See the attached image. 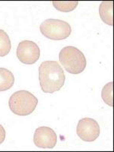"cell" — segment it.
Here are the masks:
<instances>
[{"mask_svg": "<svg viewBox=\"0 0 114 152\" xmlns=\"http://www.w3.org/2000/svg\"><path fill=\"white\" fill-rule=\"evenodd\" d=\"M66 76L60 65L56 61H45L39 67V81L44 93L53 94L64 85Z\"/></svg>", "mask_w": 114, "mask_h": 152, "instance_id": "cell-1", "label": "cell"}, {"mask_svg": "<svg viewBox=\"0 0 114 152\" xmlns=\"http://www.w3.org/2000/svg\"><path fill=\"white\" fill-rule=\"evenodd\" d=\"M59 61L66 72L77 75L86 67V59L81 50L75 47H66L59 53Z\"/></svg>", "mask_w": 114, "mask_h": 152, "instance_id": "cell-2", "label": "cell"}, {"mask_svg": "<svg viewBox=\"0 0 114 152\" xmlns=\"http://www.w3.org/2000/svg\"><path fill=\"white\" fill-rule=\"evenodd\" d=\"M37 104V98L33 94L23 90L13 94L9 101L11 111L18 116H28L32 113Z\"/></svg>", "mask_w": 114, "mask_h": 152, "instance_id": "cell-3", "label": "cell"}, {"mask_svg": "<svg viewBox=\"0 0 114 152\" xmlns=\"http://www.w3.org/2000/svg\"><path fill=\"white\" fill-rule=\"evenodd\" d=\"M42 34L50 40H62L70 36L71 26L66 21L59 19H47L40 26Z\"/></svg>", "mask_w": 114, "mask_h": 152, "instance_id": "cell-4", "label": "cell"}, {"mask_svg": "<svg viewBox=\"0 0 114 152\" xmlns=\"http://www.w3.org/2000/svg\"><path fill=\"white\" fill-rule=\"evenodd\" d=\"M40 54L37 44L31 40L21 41L17 47L18 59L24 64H34L40 58Z\"/></svg>", "mask_w": 114, "mask_h": 152, "instance_id": "cell-5", "label": "cell"}, {"mask_svg": "<svg viewBox=\"0 0 114 152\" xmlns=\"http://www.w3.org/2000/svg\"><path fill=\"white\" fill-rule=\"evenodd\" d=\"M76 132L81 140L91 142L96 140L100 135V126L94 119L84 118L78 122Z\"/></svg>", "mask_w": 114, "mask_h": 152, "instance_id": "cell-6", "label": "cell"}, {"mask_svg": "<svg viewBox=\"0 0 114 152\" xmlns=\"http://www.w3.org/2000/svg\"><path fill=\"white\" fill-rule=\"evenodd\" d=\"M34 143L40 148H53L57 143V135L52 129L47 126H41L35 131Z\"/></svg>", "mask_w": 114, "mask_h": 152, "instance_id": "cell-7", "label": "cell"}, {"mask_svg": "<svg viewBox=\"0 0 114 152\" xmlns=\"http://www.w3.org/2000/svg\"><path fill=\"white\" fill-rule=\"evenodd\" d=\"M15 77L9 69L0 68V91L9 90L14 85Z\"/></svg>", "mask_w": 114, "mask_h": 152, "instance_id": "cell-8", "label": "cell"}, {"mask_svg": "<svg viewBox=\"0 0 114 152\" xmlns=\"http://www.w3.org/2000/svg\"><path fill=\"white\" fill-rule=\"evenodd\" d=\"M100 15L102 21L106 24L112 26L113 20V2H102L100 5Z\"/></svg>", "mask_w": 114, "mask_h": 152, "instance_id": "cell-9", "label": "cell"}, {"mask_svg": "<svg viewBox=\"0 0 114 152\" xmlns=\"http://www.w3.org/2000/svg\"><path fill=\"white\" fill-rule=\"evenodd\" d=\"M11 50V41L8 34L0 30V57L5 56Z\"/></svg>", "mask_w": 114, "mask_h": 152, "instance_id": "cell-10", "label": "cell"}, {"mask_svg": "<svg viewBox=\"0 0 114 152\" xmlns=\"http://www.w3.org/2000/svg\"><path fill=\"white\" fill-rule=\"evenodd\" d=\"M53 6L58 11L63 12H69L75 10L78 6V1H70V2H59L53 1Z\"/></svg>", "mask_w": 114, "mask_h": 152, "instance_id": "cell-11", "label": "cell"}, {"mask_svg": "<svg viewBox=\"0 0 114 152\" xmlns=\"http://www.w3.org/2000/svg\"><path fill=\"white\" fill-rule=\"evenodd\" d=\"M113 81H110L104 87L102 90V98L104 102L113 107Z\"/></svg>", "mask_w": 114, "mask_h": 152, "instance_id": "cell-12", "label": "cell"}, {"mask_svg": "<svg viewBox=\"0 0 114 152\" xmlns=\"http://www.w3.org/2000/svg\"><path fill=\"white\" fill-rule=\"evenodd\" d=\"M5 138V129L3 128V126L2 125H0V145L3 143Z\"/></svg>", "mask_w": 114, "mask_h": 152, "instance_id": "cell-13", "label": "cell"}]
</instances>
